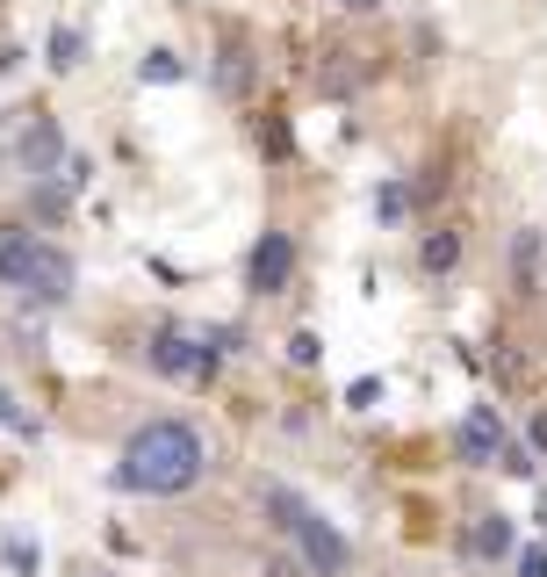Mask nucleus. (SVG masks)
<instances>
[{"label": "nucleus", "mask_w": 547, "mask_h": 577, "mask_svg": "<svg viewBox=\"0 0 547 577\" xmlns=\"http://www.w3.org/2000/svg\"><path fill=\"white\" fill-rule=\"evenodd\" d=\"M418 261H426V275H446V267L462 261V239H454V231H432V239L418 245Z\"/></svg>", "instance_id": "obj_12"}, {"label": "nucleus", "mask_w": 547, "mask_h": 577, "mask_svg": "<svg viewBox=\"0 0 547 577\" xmlns=\"http://www.w3.org/2000/svg\"><path fill=\"white\" fill-rule=\"evenodd\" d=\"M144 361H152L159 376H166V383H202V376H217L223 347H217V339L181 333V325H159V333H152V347H144Z\"/></svg>", "instance_id": "obj_2"}, {"label": "nucleus", "mask_w": 547, "mask_h": 577, "mask_svg": "<svg viewBox=\"0 0 547 577\" xmlns=\"http://www.w3.org/2000/svg\"><path fill=\"white\" fill-rule=\"evenodd\" d=\"M72 281H80V267H72V253L66 245H44V261H36V281H30V303H66L72 297Z\"/></svg>", "instance_id": "obj_7"}, {"label": "nucleus", "mask_w": 547, "mask_h": 577, "mask_svg": "<svg viewBox=\"0 0 547 577\" xmlns=\"http://www.w3.org/2000/svg\"><path fill=\"white\" fill-rule=\"evenodd\" d=\"M8 159H15L22 174H58V166H66V138H58V123L44 116V108H30V130L8 145Z\"/></svg>", "instance_id": "obj_5"}, {"label": "nucleus", "mask_w": 547, "mask_h": 577, "mask_svg": "<svg viewBox=\"0 0 547 577\" xmlns=\"http://www.w3.org/2000/svg\"><path fill=\"white\" fill-rule=\"evenodd\" d=\"M217 88L223 94H245V88H253V51H245V44H223V51H217Z\"/></svg>", "instance_id": "obj_10"}, {"label": "nucleus", "mask_w": 547, "mask_h": 577, "mask_svg": "<svg viewBox=\"0 0 547 577\" xmlns=\"http://www.w3.org/2000/svg\"><path fill=\"white\" fill-rule=\"evenodd\" d=\"M0 72H22V44H0Z\"/></svg>", "instance_id": "obj_24"}, {"label": "nucleus", "mask_w": 547, "mask_h": 577, "mask_svg": "<svg viewBox=\"0 0 547 577\" xmlns=\"http://www.w3.org/2000/svg\"><path fill=\"white\" fill-rule=\"evenodd\" d=\"M454 440H462V455H468V462H497L504 448H512V440H504V419H497L490 404H476V412L462 419V434H454Z\"/></svg>", "instance_id": "obj_8"}, {"label": "nucleus", "mask_w": 547, "mask_h": 577, "mask_svg": "<svg viewBox=\"0 0 547 577\" xmlns=\"http://www.w3.org/2000/svg\"><path fill=\"white\" fill-rule=\"evenodd\" d=\"M497 470H512V476H533V455H526V448H504V455H497Z\"/></svg>", "instance_id": "obj_22"}, {"label": "nucleus", "mask_w": 547, "mask_h": 577, "mask_svg": "<svg viewBox=\"0 0 547 577\" xmlns=\"http://www.w3.org/2000/svg\"><path fill=\"white\" fill-rule=\"evenodd\" d=\"M202 470H209V448H202V434H195L188 419H144L130 440H123L108 484L137 491V498H181V491L202 484Z\"/></svg>", "instance_id": "obj_1"}, {"label": "nucleus", "mask_w": 547, "mask_h": 577, "mask_svg": "<svg viewBox=\"0 0 547 577\" xmlns=\"http://www.w3.org/2000/svg\"><path fill=\"white\" fill-rule=\"evenodd\" d=\"M346 404H353V412H375L382 404V376H360V383L346 390Z\"/></svg>", "instance_id": "obj_19"}, {"label": "nucleus", "mask_w": 547, "mask_h": 577, "mask_svg": "<svg viewBox=\"0 0 547 577\" xmlns=\"http://www.w3.org/2000/svg\"><path fill=\"white\" fill-rule=\"evenodd\" d=\"M36 261H44V239H36L30 224H0V281L30 297V281H36Z\"/></svg>", "instance_id": "obj_6"}, {"label": "nucleus", "mask_w": 547, "mask_h": 577, "mask_svg": "<svg viewBox=\"0 0 547 577\" xmlns=\"http://www.w3.org/2000/svg\"><path fill=\"white\" fill-rule=\"evenodd\" d=\"M44 66H51V72H80V66H86V36L58 22V30H51V44H44Z\"/></svg>", "instance_id": "obj_9"}, {"label": "nucleus", "mask_w": 547, "mask_h": 577, "mask_svg": "<svg viewBox=\"0 0 547 577\" xmlns=\"http://www.w3.org/2000/svg\"><path fill=\"white\" fill-rule=\"evenodd\" d=\"M339 8H353V15H360V8H382V0H339Z\"/></svg>", "instance_id": "obj_26"}, {"label": "nucleus", "mask_w": 547, "mask_h": 577, "mask_svg": "<svg viewBox=\"0 0 547 577\" xmlns=\"http://www.w3.org/2000/svg\"><path fill=\"white\" fill-rule=\"evenodd\" d=\"M72 195H80L72 181H44V188H36V217H66V210H72Z\"/></svg>", "instance_id": "obj_15"}, {"label": "nucleus", "mask_w": 547, "mask_h": 577, "mask_svg": "<svg viewBox=\"0 0 547 577\" xmlns=\"http://www.w3.org/2000/svg\"><path fill=\"white\" fill-rule=\"evenodd\" d=\"M267 512H274V527H281V534H295V520H303V498H295V491H281V484H267Z\"/></svg>", "instance_id": "obj_14"}, {"label": "nucleus", "mask_w": 547, "mask_h": 577, "mask_svg": "<svg viewBox=\"0 0 547 577\" xmlns=\"http://www.w3.org/2000/svg\"><path fill=\"white\" fill-rule=\"evenodd\" d=\"M404 210H410V188H396V181H389V188L375 195V217H382V224H396Z\"/></svg>", "instance_id": "obj_18"}, {"label": "nucleus", "mask_w": 547, "mask_h": 577, "mask_svg": "<svg viewBox=\"0 0 547 577\" xmlns=\"http://www.w3.org/2000/svg\"><path fill=\"white\" fill-rule=\"evenodd\" d=\"M540 534H547V498H540Z\"/></svg>", "instance_id": "obj_27"}, {"label": "nucleus", "mask_w": 547, "mask_h": 577, "mask_svg": "<svg viewBox=\"0 0 547 577\" xmlns=\"http://www.w3.org/2000/svg\"><path fill=\"white\" fill-rule=\"evenodd\" d=\"M181 72H188V66H181L173 51H144V80H152V88H173Z\"/></svg>", "instance_id": "obj_17"}, {"label": "nucleus", "mask_w": 547, "mask_h": 577, "mask_svg": "<svg viewBox=\"0 0 547 577\" xmlns=\"http://www.w3.org/2000/svg\"><path fill=\"white\" fill-rule=\"evenodd\" d=\"M519 577H547V549H526V556H519Z\"/></svg>", "instance_id": "obj_23"}, {"label": "nucleus", "mask_w": 547, "mask_h": 577, "mask_svg": "<svg viewBox=\"0 0 547 577\" xmlns=\"http://www.w3.org/2000/svg\"><path fill=\"white\" fill-rule=\"evenodd\" d=\"M295 549H303V570L310 577H346V563H353V549H346V534L325 520V512H310L295 520Z\"/></svg>", "instance_id": "obj_3"}, {"label": "nucleus", "mask_w": 547, "mask_h": 577, "mask_svg": "<svg viewBox=\"0 0 547 577\" xmlns=\"http://www.w3.org/2000/svg\"><path fill=\"white\" fill-rule=\"evenodd\" d=\"M0 426H8V434H22V440H36V419L15 404V390H8V383H0Z\"/></svg>", "instance_id": "obj_16"}, {"label": "nucleus", "mask_w": 547, "mask_h": 577, "mask_svg": "<svg viewBox=\"0 0 547 577\" xmlns=\"http://www.w3.org/2000/svg\"><path fill=\"white\" fill-rule=\"evenodd\" d=\"M533 261H540V239L526 231V239H519V281H526V289H533Z\"/></svg>", "instance_id": "obj_21"}, {"label": "nucleus", "mask_w": 547, "mask_h": 577, "mask_svg": "<svg viewBox=\"0 0 547 577\" xmlns=\"http://www.w3.org/2000/svg\"><path fill=\"white\" fill-rule=\"evenodd\" d=\"M533 455H547V412L533 419Z\"/></svg>", "instance_id": "obj_25"}, {"label": "nucleus", "mask_w": 547, "mask_h": 577, "mask_svg": "<svg viewBox=\"0 0 547 577\" xmlns=\"http://www.w3.org/2000/svg\"><path fill=\"white\" fill-rule=\"evenodd\" d=\"M468 549H476V556H512V520H504V512H482Z\"/></svg>", "instance_id": "obj_11"}, {"label": "nucleus", "mask_w": 547, "mask_h": 577, "mask_svg": "<svg viewBox=\"0 0 547 577\" xmlns=\"http://www.w3.org/2000/svg\"><path fill=\"white\" fill-rule=\"evenodd\" d=\"M289 281H295V239L289 231H259L253 261H245V289L253 297H281Z\"/></svg>", "instance_id": "obj_4"}, {"label": "nucleus", "mask_w": 547, "mask_h": 577, "mask_svg": "<svg viewBox=\"0 0 547 577\" xmlns=\"http://www.w3.org/2000/svg\"><path fill=\"white\" fill-rule=\"evenodd\" d=\"M0 563H8L15 577H36V570H44V556H36L30 534H8V542H0Z\"/></svg>", "instance_id": "obj_13"}, {"label": "nucleus", "mask_w": 547, "mask_h": 577, "mask_svg": "<svg viewBox=\"0 0 547 577\" xmlns=\"http://www.w3.org/2000/svg\"><path fill=\"white\" fill-rule=\"evenodd\" d=\"M317 354H325V347H317V333H295V339H289V361H295V368H310Z\"/></svg>", "instance_id": "obj_20"}]
</instances>
